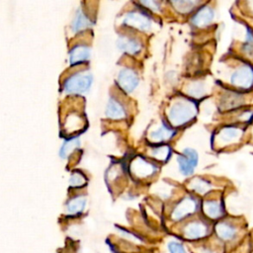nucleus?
Segmentation results:
<instances>
[{
	"mask_svg": "<svg viewBox=\"0 0 253 253\" xmlns=\"http://www.w3.org/2000/svg\"><path fill=\"white\" fill-rule=\"evenodd\" d=\"M196 114L197 107L193 102L188 100H181L175 102L171 106L168 112V119L172 126H179L194 119Z\"/></svg>",
	"mask_w": 253,
	"mask_h": 253,
	"instance_id": "f257e3e1",
	"label": "nucleus"
},
{
	"mask_svg": "<svg viewBox=\"0 0 253 253\" xmlns=\"http://www.w3.org/2000/svg\"><path fill=\"white\" fill-rule=\"evenodd\" d=\"M92 83V76L89 72H78L70 76L63 85L68 94H82L86 92Z\"/></svg>",
	"mask_w": 253,
	"mask_h": 253,
	"instance_id": "f03ea898",
	"label": "nucleus"
},
{
	"mask_svg": "<svg viewBox=\"0 0 253 253\" xmlns=\"http://www.w3.org/2000/svg\"><path fill=\"white\" fill-rule=\"evenodd\" d=\"M178 164L182 174L188 176L193 174L196 166L199 162L198 153L192 148H185L183 153L178 156Z\"/></svg>",
	"mask_w": 253,
	"mask_h": 253,
	"instance_id": "7ed1b4c3",
	"label": "nucleus"
},
{
	"mask_svg": "<svg viewBox=\"0 0 253 253\" xmlns=\"http://www.w3.org/2000/svg\"><path fill=\"white\" fill-rule=\"evenodd\" d=\"M231 83L239 88L248 89L253 85V68L243 65L233 72L230 79Z\"/></svg>",
	"mask_w": 253,
	"mask_h": 253,
	"instance_id": "20e7f679",
	"label": "nucleus"
},
{
	"mask_svg": "<svg viewBox=\"0 0 253 253\" xmlns=\"http://www.w3.org/2000/svg\"><path fill=\"white\" fill-rule=\"evenodd\" d=\"M196 210H197V202L191 197H186L175 207L172 212V218L174 220L183 219L186 216L194 213Z\"/></svg>",
	"mask_w": 253,
	"mask_h": 253,
	"instance_id": "39448f33",
	"label": "nucleus"
},
{
	"mask_svg": "<svg viewBox=\"0 0 253 253\" xmlns=\"http://www.w3.org/2000/svg\"><path fill=\"white\" fill-rule=\"evenodd\" d=\"M118 82L121 88L126 92H131L138 84V77L134 71L129 68H124L120 71Z\"/></svg>",
	"mask_w": 253,
	"mask_h": 253,
	"instance_id": "423d86ee",
	"label": "nucleus"
},
{
	"mask_svg": "<svg viewBox=\"0 0 253 253\" xmlns=\"http://www.w3.org/2000/svg\"><path fill=\"white\" fill-rule=\"evenodd\" d=\"M124 23L141 31H148L151 27L149 18L138 12L127 13L124 19Z\"/></svg>",
	"mask_w": 253,
	"mask_h": 253,
	"instance_id": "0eeeda50",
	"label": "nucleus"
},
{
	"mask_svg": "<svg viewBox=\"0 0 253 253\" xmlns=\"http://www.w3.org/2000/svg\"><path fill=\"white\" fill-rule=\"evenodd\" d=\"M208 233V226L200 220L188 223L184 228V235L189 240H198L205 237Z\"/></svg>",
	"mask_w": 253,
	"mask_h": 253,
	"instance_id": "6e6552de",
	"label": "nucleus"
},
{
	"mask_svg": "<svg viewBox=\"0 0 253 253\" xmlns=\"http://www.w3.org/2000/svg\"><path fill=\"white\" fill-rule=\"evenodd\" d=\"M131 171L137 177H147L152 175L156 171L155 165L147 162L143 158H135L130 165Z\"/></svg>",
	"mask_w": 253,
	"mask_h": 253,
	"instance_id": "1a4fd4ad",
	"label": "nucleus"
},
{
	"mask_svg": "<svg viewBox=\"0 0 253 253\" xmlns=\"http://www.w3.org/2000/svg\"><path fill=\"white\" fill-rule=\"evenodd\" d=\"M242 135V130L238 127L226 126L223 127L217 135V141L221 145H225L228 143H232L237 141Z\"/></svg>",
	"mask_w": 253,
	"mask_h": 253,
	"instance_id": "9d476101",
	"label": "nucleus"
},
{
	"mask_svg": "<svg viewBox=\"0 0 253 253\" xmlns=\"http://www.w3.org/2000/svg\"><path fill=\"white\" fill-rule=\"evenodd\" d=\"M214 18V12L211 7H202L193 17L192 22L198 27H205L209 25Z\"/></svg>",
	"mask_w": 253,
	"mask_h": 253,
	"instance_id": "9b49d317",
	"label": "nucleus"
},
{
	"mask_svg": "<svg viewBox=\"0 0 253 253\" xmlns=\"http://www.w3.org/2000/svg\"><path fill=\"white\" fill-rule=\"evenodd\" d=\"M90 56V48L86 45H76L69 53V60L71 64H77L87 60Z\"/></svg>",
	"mask_w": 253,
	"mask_h": 253,
	"instance_id": "f8f14e48",
	"label": "nucleus"
},
{
	"mask_svg": "<svg viewBox=\"0 0 253 253\" xmlns=\"http://www.w3.org/2000/svg\"><path fill=\"white\" fill-rule=\"evenodd\" d=\"M118 46L120 49L126 51L128 53L134 54L136 52H138L141 48V45L139 43V42L133 40V39H129L127 37L122 36L119 38L118 40Z\"/></svg>",
	"mask_w": 253,
	"mask_h": 253,
	"instance_id": "ddd939ff",
	"label": "nucleus"
},
{
	"mask_svg": "<svg viewBox=\"0 0 253 253\" xmlns=\"http://www.w3.org/2000/svg\"><path fill=\"white\" fill-rule=\"evenodd\" d=\"M215 233L221 240L229 241L234 238L236 229L234 226L227 222H218L215 225Z\"/></svg>",
	"mask_w": 253,
	"mask_h": 253,
	"instance_id": "4468645a",
	"label": "nucleus"
},
{
	"mask_svg": "<svg viewBox=\"0 0 253 253\" xmlns=\"http://www.w3.org/2000/svg\"><path fill=\"white\" fill-rule=\"evenodd\" d=\"M174 133H175V131L173 129H171L170 127H168L165 125H162L158 128H156L155 130L150 132L149 138L152 141L161 142V141H165V140L170 139L174 135Z\"/></svg>",
	"mask_w": 253,
	"mask_h": 253,
	"instance_id": "2eb2a0df",
	"label": "nucleus"
},
{
	"mask_svg": "<svg viewBox=\"0 0 253 253\" xmlns=\"http://www.w3.org/2000/svg\"><path fill=\"white\" fill-rule=\"evenodd\" d=\"M106 115L108 118L114 119V120H119V119H123L126 117L124 108L122 107V105L120 103H118L114 99L109 100L107 109H106Z\"/></svg>",
	"mask_w": 253,
	"mask_h": 253,
	"instance_id": "dca6fc26",
	"label": "nucleus"
},
{
	"mask_svg": "<svg viewBox=\"0 0 253 253\" xmlns=\"http://www.w3.org/2000/svg\"><path fill=\"white\" fill-rule=\"evenodd\" d=\"M204 211L207 216L212 219H216L222 214V207L219 202L207 201L204 203Z\"/></svg>",
	"mask_w": 253,
	"mask_h": 253,
	"instance_id": "f3484780",
	"label": "nucleus"
},
{
	"mask_svg": "<svg viewBox=\"0 0 253 253\" xmlns=\"http://www.w3.org/2000/svg\"><path fill=\"white\" fill-rule=\"evenodd\" d=\"M86 199L84 197H76L71 199L66 205V211L69 214H77L84 211Z\"/></svg>",
	"mask_w": 253,
	"mask_h": 253,
	"instance_id": "a211bd4d",
	"label": "nucleus"
},
{
	"mask_svg": "<svg viewBox=\"0 0 253 253\" xmlns=\"http://www.w3.org/2000/svg\"><path fill=\"white\" fill-rule=\"evenodd\" d=\"M82 126H83V118L81 116L75 113L67 116L66 124L64 125V127L66 128L67 132H73L74 130L76 131Z\"/></svg>",
	"mask_w": 253,
	"mask_h": 253,
	"instance_id": "6ab92c4d",
	"label": "nucleus"
},
{
	"mask_svg": "<svg viewBox=\"0 0 253 253\" xmlns=\"http://www.w3.org/2000/svg\"><path fill=\"white\" fill-rule=\"evenodd\" d=\"M91 26L90 20L84 15V13L81 10H78L74 20L72 22V30L73 32H79L81 30H84Z\"/></svg>",
	"mask_w": 253,
	"mask_h": 253,
	"instance_id": "aec40b11",
	"label": "nucleus"
},
{
	"mask_svg": "<svg viewBox=\"0 0 253 253\" xmlns=\"http://www.w3.org/2000/svg\"><path fill=\"white\" fill-rule=\"evenodd\" d=\"M80 144V141H79V138L78 137H74V138H71V139H68L66 140L63 145L61 146L60 148V151H59V155L64 158L66 157L67 155H69L75 148H77Z\"/></svg>",
	"mask_w": 253,
	"mask_h": 253,
	"instance_id": "412c9836",
	"label": "nucleus"
},
{
	"mask_svg": "<svg viewBox=\"0 0 253 253\" xmlns=\"http://www.w3.org/2000/svg\"><path fill=\"white\" fill-rule=\"evenodd\" d=\"M170 147L167 145H162V146H158L156 148H153L151 151V155L153 157H155L158 160H167L169 155H170Z\"/></svg>",
	"mask_w": 253,
	"mask_h": 253,
	"instance_id": "4be33fe9",
	"label": "nucleus"
},
{
	"mask_svg": "<svg viewBox=\"0 0 253 253\" xmlns=\"http://www.w3.org/2000/svg\"><path fill=\"white\" fill-rule=\"evenodd\" d=\"M172 4L175 6V8L181 12V13H187L194 9V7L198 4L197 1H173Z\"/></svg>",
	"mask_w": 253,
	"mask_h": 253,
	"instance_id": "5701e85b",
	"label": "nucleus"
},
{
	"mask_svg": "<svg viewBox=\"0 0 253 253\" xmlns=\"http://www.w3.org/2000/svg\"><path fill=\"white\" fill-rule=\"evenodd\" d=\"M188 93L196 98H201L206 93V86L201 82H195L188 88Z\"/></svg>",
	"mask_w": 253,
	"mask_h": 253,
	"instance_id": "b1692460",
	"label": "nucleus"
},
{
	"mask_svg": "<svg viewBox=\"0 0 253 253\" xmlns=\"http://www.w3.org/2000/svg\"><path fill=\"white\" fill-rule=\"evenodd\" d=\"M190 187L197 193H200V194H205L206 192H208L211 188V185L209 182L205 181V180H202V179H195Z\"/></svg>",
	"mask_w": 253,
	"mask_h": 253,
	"instance_id": "393cba45",
	"label": "nucleus"
},
{
	"mask_svg": "<svg viewBox=\"0 0 253 253\" xmlns=\"http://www.w3.org/2000/svg\"><path fill=\"white\" fill-rule=\"evenodd\" d=\"M169 253H187L184 245L178 241H170L167 244Z\"/></svg>",
	"mask_w": 253,
	"mask_h": 253,
	"instance_id": "a878e982",
	"label": "nucleus"
},
{
	"mask_svg": "<svg viewBox=\"0 0 253 253\" xmlns=\"http://www.w3.org/2000/svg\"><path fill=\"white\" fill-rule=\"evenodd\" d=\"M69 182L72 187H81L85 184V178L79 173H74L70 177Z\"/></svg>",
	"mask_w": 253,
	"mask_h": 253,
	"instance_id": "bb28decb",
	"label": "nucleus"
},
{
	"mask_svg": "<svg viewBox=\"0 0 253 253\" xmlns=\"http://www.w3.org/2000/svg\"><path fill=\"white\" fill-rule=\"evenodd\" d=\"M246 44H245V52L253 57V35L250 33H247V40H246Z\"/></svg>",
	"mask_w": 253,
	"mask_h": 253,
	"instance_id": "cd10ccee",
	"label": "nucleus"
},
{
	"mask_svg": "<svg viewBox=\"0 0 253 253\" xmlns=\"http://www.w3.org/2000/svg\"><path fill=\"white\" fill-rule=\"evenodd\" d=\"M141 3L143 5H145V6H147L148 8H150L152 10H155V11H157L158 8H159L158 4L156 2H154V1H144V2H141Z\"/></svg>",
	"mask_w": 253,
	"mask_h": 253,
	"instance_id": "c85d7f7f",
	"label": "nucleus"
}]
</instances>
